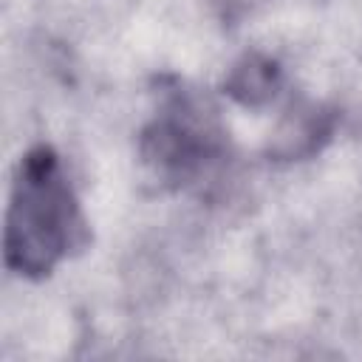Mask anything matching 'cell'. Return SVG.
Segmentation results:
<instances>
[{
    "mask_svg": "<svg viewBox=\"0 0 362 362\" xmlns=\"http://www.w3.org/2000/svg\"><path fill=\"white\" fill-rule=\"evenodd\" d=\"M88 240V221L57 150L48 144L31 147L17 164L6 212V269L28 280H42L62 257L85 249Z\"/></svg>",
    "mask_w": 362,
    "mask_h": 362,
    "instance_id": "6da1fadb",
    "label": "cell"
},
{
    "mask_svg": "<svg viewBox=\"0 0 362 362\" xmlns=\"http://www.w3.org/2000/svg\"><path fill=\"white\" fill-rule=\"evenodd\" d=\"M339 113L337 107L325 105V102H297L291 105L280 122L274 124V130L269 133L266 141V156L272 161L288 164V161H305L311 156H317L337 130Z\"/></svg>",
    "mask_w": 362,
    "mask_h": 362,
    "instance_id": "3957f363",
    "label": "cell"
},
{
    "mask_svg": "<svg viewBox=\"0 0 362 362\" xmlns=\"http://www.w3.org/2000/svg\"><path fill=\"white\" fill-rule=\"evenodd\" d=\"M280 85H283L280 62L263 51H246L232 62L221 88L232 102L243 107H263L277 96Z\"/></svg>",
    "mask_w": 362,
    "mask_h": 362,
    "instance_id": "277c9868",
    "label": "cell"
},
{
    "mask_svg": "<svg viewBox=\"0 0 362 362\" xmlns=\"http://www.w3.org/2000/svg\"><path fill=\"white\" fill-rule=\"evenodd\" d=\"M223 130L201 99L178 93L139 133L141 161L164 181H192L223 156Z\"/></svg>",
    "mask_w": 362,
    "mask_h": 362,
    "instance_id": "7a4b0ae2",
    "label": "cell"
}]
</instances>
